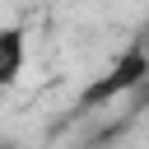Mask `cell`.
Listing matches in <instances>:
<instances>
[{
  "label": "cell",
  "mask_w": 149,
  "mask_h": 149,
  "mask_svg": "<svg viewBox=\"0 0 149 149\" xmlns=\"http://www.w3.org/2000/svg\"><path fill=\"white\" fill-rule=\"evenodd\" d=\"M0 149H5V144H0Z\"/></svg>",
  "instance_id": "cell-3"
},
{
  "label": "cell",
  "mask_w": 149,
  "mask_h": 149,
  "mask_svg": "<svg viewBox=\"0 0 149 149\" xmlns=\"http://www.w3.org/2000/svg\"><path fill=\"white\" fill-rule=\"evenodd\" d=\"M144 79H149V47H144V42H130L102 74H93V79L79 88L74 112H79V116H84V112H102V107L121 102L126 93H135Z\"/></svg>",
  "instance_id": "cell-1"
},
{
  "label": "cell",
  "mask_w": 149,
  "mask_h": 149,
  "mask_svg": "<svg viewBox=\"0 0 149 149\" xmlns=\"http://www.w3.org/2000/svg\"><path fill=\"white\" fill-rule=\"evenodd\" d=\"M23 65H28V28L5 23L0 28V88H14L23 79Z\"/></svg>",
  "instance_id": "cell-2"
}]
</instances>
